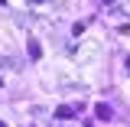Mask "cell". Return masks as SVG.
I'll list each match as a JSON object with an SVG mask.
<instances>
[{"mask_svg": "<svg viewBox=\"0 0 130 127\" xmlns=\"http://www.w3.org/2000/svg\"><path fill=\"white\" fill-rule=\"evenodd\" d=\"M94 114H98V121H111V117H114L111 104H104V101H101V104H94Z\"/></svg>", "mask_w": 130, "mask_h": 127, "instance_id": "1", "label": "cell"}, {"mask_svg": "<svg viewBox=\"0 0 130 127\" xmlns=\"http://www.w3.org/2000/svg\"><path fill=\"white\" fill-rule=\"evenodd\" d=\"M26 52H29V59H39V55H42V46H39V39H29V43H26Z\"/></svg>", "mask_w": 130, "mask_h": 127, "instance_id": "2", "label": "cell"}, {"mask_svg": "<svg viewBox=\"0 0 130 127\" xmlns=\"http://www.w3.org/2000/svg\"><path fill=\"white\" fill-rule=\"evenodd\" d=\"M55 117H59V121H68V117H75V108H68V104H59V108H55Z\"/></svg>", "mask_w": 130, "mask_h": 127, "instance_id": "3", "label": "cell"}, {"mask_svg": "<svg viewBox=\"0 0 130 127\" xmlns=\"http://www.w3.org/2000/svg\"><path fill=\"white\" fill-rule=\"evenodd\" d=\"M0 127H7V124H3V121H0Z\"/></svg>", "mask_w": 130, "mask_h": 127, "instance_id": "4", "label": "cell"}, {"mask_svg": "<svg viewBox=\"0 0 130 127\" xmlns=\"http://www.w3.org/2000/svg\"><path fill=\"white\" fill-rule=\"evenodd\" d=\"M127 68H130V59H127Z\"/></svg>", "mask_w": 130, "mask_h": 127, "instance_id": "5", "label": "cell"}]
</instances>
